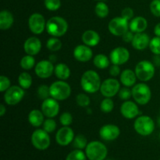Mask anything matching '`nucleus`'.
<instances>
[{
    "label": "nucleus",
    "instance_id": "f257e3e1",
    "mask_svg": "<svg viewBox=\"0 0 160 160\" xmlns=\"http://www.w3.org/2000/svg\"><path fill=\"white\" fill-rule=\"evenodd\" d=\"M101 84L99 75L95 70H87L81 76V86L87 93L92 94L97 92L100 90Z\"/></svg>",
    "mask_w": 160,
    "mask_h": 160
},
{
    "label": "nucleus",
    "instance_id": "f03ea898",
    "mask_svg": "<svg viewBox=\"0 0 160 160\" xmlns=\"http://www.w3.org/2000/svg\"><path fill=\"white\" fill-rule=\"evenodd\" d=\"M46 31L52 37L59 38L64 35L68 30L67 20L61 17H52L46 22Z\"/></svg>",
    "mask_w": 160,
    "mask_h": 160
},
{
    "label": "nucleus",
    "instance_id": "7ed1b4c3",
    "mask_svg": "<svg viewBox=\"0 0 160 160\" xmlns=\"http://www.w3.org/2000/svg\"><path fill=\"white\" fill-rule=\"evenodd\" d=\"M85 154L89 160H105L108 155V149L102 142L93 141L88 144Z\"/></svg>",
    "mask_w": 160,
    "mask_h": 160
},
{
    "label": "nucleus",
    "instance_id": "20e7f679",
    "mask_svg": "<svg viewBox=\"0 0 160 160\" xmlns=\"http://www.w3.org/2000/svg\"><path fill=\"white\" fill-rule=\"evenodd\" d=\"M50 96L57 101L67 99L71 95V88L64 81H57L50 85Z\"/></svg>",
    "mask_w": 160,
    "mask_h": 160
},
{
    "label": "nucleus",
    "instance_id": "39448f33",
    "mask_svg": "<svg viewBox=\"0 0 160 160\" xmlns=\"http://www.w3.org/2000/svg\"><path fill=\"white\" fill-rule=\"evenodd\" d=\"M132 97L136 103L138 105H146L149 102L152 98V92L150 88L145 83H139L133 86Z\"/></svg>",
    "mask_w": 160,
    "mask_h": 160
},
{
    "label": "nucleus",
    "instance_id": "423d86ee",
    "mask_svg": "<svg viewBox=\"0 0 160 160\" xmlns=\"http://www.w3.org/2000/svg\"><path fill=\"white\" fill-rule=\"evenodd\" d=\"M134 72L139 81L146 82L154 77L156 68L152 62L150 61L142 60L136 65Z\"/></svg>",
    "mask_w": 160,
    "mask_h": 160
},
{
    "label": "nucleus",
    "instance_id": "0eeeda50",
    "mask_svg": "<svg viewBox=\"0 0 160 160\" xmlns=\"http://www.w3.org/2000/svg\"><path fill=\"white\" fill-rule=\"evenodd\" d=\"M134 128L136 132L142 136H148L155 130V122L148 116H141L135 120Z\"/></svg>",
    "mask_w": 160,
    "mask_h": 160
},
{
    "label": "nucleus",
    "instance_id": "6e6552de",
    "mask_svg": "<svg viewBox=\"0 0 160 160\" xmlns=\"http://www.w3.org/2000/svg\"><path fill=\"white\" fill-rule=\"evenodd\" d=\"M31 143L33 146L38 150H46L51 144L48 133L44 129H37L33 132L31 135Z\"/></svg>",
    "mask_w": 160,
    "mask_h": 160
},
{
    "label": "nucleus",
    "instance_id": "1a4fd4ad",
    "mask_svg": "<svg viewBox=\"0 0 160 160\" xmlns=\"http://www.w3.org/2000/svg\"><path fill=\"white\" fill-rule=\"evenodd\" d=\"M109 32L115 36H122L129 29V20L122 17H114L108 24Z\"/></svg>",
    "mask_w": 160,
    "mask_h": 160
},
{
    "label": "nucleus",
    "instance_id": "9d476101",
    "mask_svg": "<svg viewBox=\"0 0 160 160\" xmlns=\"http://www.w3.org/2000/svg\"><path fill=\"white\" fill-rule=\"evenodd\" d=\"M24 95V89L20 86H11L5 92L4 101L9 106H15L23 99Z\"/></svg>",
    "mask_w": 160,
    "mask_h": 160
},
{
    "label": "nucleus",
    "instance_id": "9b49d317",
    "mask_svg": "<svg viewBox=\"0 0 160 160\" xmlns=\"http://www.w3.org/2000/svg\"><path fill=\"white\" fill-rule=\"evenodd\" d=\"M120 90V84L115 78H108L101 84L100 92L106 98H112L119 93Z\"/></svg>",
    "mask_w": 160,
    "mask_h": 160
},
{
    "label": "nucleus",
    "instance_id": "f8f14e48",
    "mask_svg": "<svg viewBox=\"0 0 160 160\" xmlns=\"http://www.w3.org/2000/svg\"><path fill=\"white\" fill-rule=\"evenodd\" d=\"M28 27L33 34H41L46 28L45 17L41 13H33L28 19Z\"/></svg>",
    "mask_w": 160,
    "mask_h": 160
},
{
    "label": "nucleus",
    "instance_id": "ddd939ff",
    "mask_svg": "<svg viewBox=\"0 0 160 160\" xmlns=\"http://www.w3.org/2000/svg\"><path fill=\"white\" fill-rule=\"evenodd\" d=\"M130 59V52L124 47H117L111 51L109 59L114 65H123Z\"/></svg>",
    "mask_w": 160,
    "mask_h": 160
},
{
    "label": "nucleus",
    "instance_id": "4468645a",
    "mask_svg": "<svg viewBox=\"0 0 160 160\" xmlns=\"http://www.w3.org/2000/svg\"><path fill=\"white\" fill-rule=\"evenodd\" d=\"M41 109L45 117L48 118H54L59 112V104L57 100L51 97L43 100Z\"/></svg>",
    "mask_w": 160,
    "mask_h": 160
},
{
    "label": "nucleus",
    "instance_id": "2eb2a0df",
    "mask_svg": "<svg viewBox=\"0 0 160 160\" xmlns=\"http://www.w3.org/2000/svg\"><path fill=\"white\" fill-rule=\"evenodd\" d=\"M74 132L70 126H63L58 130L56 134V141L61 146H67L72 143L74 139Z\"/></svg>",
    "mask_w": 160,
    "mask_h": 160
},
{
    "label": "nucleus",
    "instance_id": "dca6fc26",
    "mask_svg": "<svg viewBox=\"0 0 160 160\" xmlns=\"http://www.w3.org/2000/svg\"><path fill=\"white\" fill-rule=\"evenodd\" d=\"M55 67L50 60H41L34 67V72L38 78L46 79L54 73Z\"/></svg>",
    "mask_w": 160,
    "mask_h": 160
},
{
    "label": "nucleus",
    "instance_id": "f3484780",
    "mask_svg": "<svg viewBox=\"0 0 160 160\" xmlns=\"http://www.w3.org/2000/svg\"><path fill=\"white\" fill-rule=\"evenodd\" d=\"M120 130L119 127L114 124H106L102 127L99 130V136L102 140L106 142L114 141L119 138Z\"/></svg>",
    "mask_w": 160,
    "mask_h": 160
},
{
    "label": "nucleus",
    "instance_id": "a211bd4d",
    "mask_svg": "<svg viewBox=\"0 0 160 160\" xmlns=\"http://www.w3.org/2000/svg\"><path fill=\"white\" fill-rule=\"evenodd\" d=\"M73 57L81 62H88L93 57L92 48L86 45H79L73 49Z\"/></svg>",
    "mask_w": 160,
    "mask_h": 160
},
{
    "label": "nucleus",
    "instance_id": "6ab92c4d",
    "mask_svg": "<svg viewBox=\"0 0 160 160\" xmlns=\"http://www.w3.org/2000/svg\"><path fill=\"white\" fill-rule=\"evenodd\" d=\"M120 112L124 118L132 120L137 117L139 114L138 106L132 101H125L120 107Z\"/></svg>",
    "mask_w": 160,
    "mask_h": 160
},
{
    "label": "nucleus",
    "instance_id": "aec40b11",
    "mask_svg": "<svg viewBox=\"0 0 160 160\" xmlns=\"http://www.w3.org/2000/svg\"><path fill=\"white\" fill-rule=\"evenodd\" d=\"M42 48V42L37 37H31L25 41L23 44V49L28 55L35 56Z\"/></svg>",
    "mask_w": 160,
    "mask_h": 160
},
{
    "label": "nucleus",
    "instance_id": "412c9836",
    "mask_svg": "<svg viewBox=\"0 0 160 160\" xmlns=\"http://www.w3.org/2000/svg\"><path fill=\"white\" fill-rule=\"evenodd\" d=\"M150 41L151 40L149 38V36L145 33H137L134 34L131 44L134 49L142 51V50H145L148 46H149Z\"/></svg>",
    "mask_w": 160,
    "mask_h": 160
},
{
    "label": "nucleus",
    "instance_id": "4be33fe9",
    "mask_svg": "<svg viewBox=\"0 0 160 160\" xmlns=\"http://www.w3.org/2000/svg\"><path fill=\"white\" fill-rule=\"evenodd\" d=\"M148 27V21L145 17L142 16L134 17L129 21V29L134 34L142 33L146 30Z\"/></svg>",
    "mask_w": 160,
    "mask_h": 160
},
{
    "label": "nucleus",
    "instance_id": "5701e85b",
    "mask_svg": "<svg viewBox=\"0 0 160 160\" xmlns=\"http://www.w3.org/2000/svg\"><path fill=\"white\" fill-rule=\"evenodd\" d=\"M82 42L84 45L89 47H94L100 42V36L96 31L93 30H87L82 34Z\"/></svg>",
    "mask_w": 160,
    "mask_h": 160
},
{
    "label": "nucleus",
    "instance_id": "b1692460",
    "mask_svg": "<svg viewBox=\"0 0 160 160\" xmlns=\"http://www.w3.org/2000/svg\"><path fill=\"white\" fill-rule=\"evenodd\" d=\"M120 79L124 87L130 88L135 85L138 78L136 76L135 72L130 70V69H127V70L122 71V73H120Z\"/></svg>",
    "mask_w": 160,
    "mask_h": 160
},
{
    "label": "nucleus",
    "instance_id": "393cba45",
    "mask_svg": "<svg viewBox=\"0 0 160 160\" xmlns=\"http://www.w3.org/2000/svg\"><path fill=\"white\" fill-rule=\"evenodd\" d=\"M14 18L12 14L9 10H2L0 12V28L2 31L9 29L12 26Z\"/></svg>",
    "mask_w": 160,
    "mask_h": 160
},
{
    "label": "nucleus",
    "instance_id": "a878e982",
    "mask_svg": "<svg viewBox=\"0 0 160 160\" xmlns=\"http://www.w3.org/2000/svg\"><path fill=\"white\" fill-rule=\"evenodd\" d=\"M44 117L45 115L42 110L33 109L28 114V121L31 126L34 127V128H38V127L42 126L45 121Z\"/></svg>",
    "mask_w": 160,
    "mask_h": 160
},
{
    "label": "nucleus",
    "instance_id": "bb28decb",
    "mask_svg": "<svg viewBox=\"0 0 160 160\" xmlns=\"http://www.w3.org/2000/svg\"><path fill=\"white\" fill-rule=\"evenodd\" d=\"M54 73L58 79L61 81H65L70 77V69L67 64L58 63L55 67Z\"/></svg>",
    "mask_w": 160,
    "mask_h": 160
},
{
    "label": "nucleus",
    "instance_id": "cd10ccee",
    "mask_svg": "<svg viewBox=\"0 0 160 160\" xmlns=\"http://www.w3.org/2000/svg\"><path fill=\"white\" fill-rule=\"evenodd\" d=\"M109 58L104 54H98L94 57L93 63L97 68L100 69V70H104L109 67Z\"/></svg>",
    "mask_w": 160,
    "mask_h": 160
},
{
    "label": "nucleus",
    "instance_id": "c85d7f7f",
    "mask_svg": "<svg viewBox=\"0 0 160 160\" xmlns=\"http://www.w3.org/2000/svg\"><path fill=\"white\" fill-rule=\"evenodd\" d=\"M18 83L22 88H30L32 84V77L27 72H22L18 77Z\"/></svg>",
    "mask_w": 160,
    "mask_h": 160
},
{
    "label": "nucleus",
    "instance_id": "c756f323",
    "mask_svg": "<svg viewBox=\"0 0 160 160\" xmlns=\"http://www.w3.org/2000/svg\"><path fill=\"white\" fill-rule=\"evenodd\" d=\"M95 14L97 15V17H99V18H106L108 15H109V9L108 6L106 5V3H105L104 2L99 1L96 4L95 7Z\"/></svg>",
    "mask_w": 160,
    "mask_h": 160
},
{
    "label": "nucleus",
    "instance_id": "7c9ffc66",
    "mask_svg": "<svg viewBox=\"0 0 160 160\" xmlns=\"http://www.w3.org/2000/svg\"><path fill=\"white\" fill-rule=\"evenodd\" d=\"M35 65V59L33 57V56L27 55L24 56L20 60V67L22 69L25 70H31Z\"/></svg>",
    "mask_w": 160,
    "mask_h": 160
},
{
    "label": "nucleus",
    "instance_id": "2f4dec72",
    "mask_svg": "<svg viewBox=\"0 0 160 160\" xmlns=\"http://www.w3.org/2000/svg\"><path fill=\"white\" fill-rule=\"evenodd\" d=\"M88 140L86 137L83 134H78L75 136L74 139L73 141V145L76 149H85L88 145Z\"/></svg>",
    "mask_w": 160,
    "mask_h": 160
},
{
    "label": "nucleus",
    "instance_id": "473e14b6",
    "mask_svg": "<svg viewBox=\"0 0 160 160\" xmlns=\"http://www.w3.org/2000/svg\"><path fill=\"white\" fill-rule=\"evenodd\" d=\"M62 44L61 41L56 37L50 38L49 39H48L46 42L47 48L52 52L59 51L62 48Z\"/></svg>",
    "mask_w": 160,
    "mask_h": 160
},
{
    "label": "nucleus",
    "instance_id": "72a5a7b5",
    "mask_svg": "<svg viewBox=\"0 0 160 160\" xmlns=\"http://www.w3.org/2000/svg\"><path fill=\"white\" fill-rule=\"evenodd\" d=\"M85 152L81 149H75L70 152L66 157L65 160H87Z\"/></svg>",
    "mask_w": 160,
    "mask_h": 160
},
{
    "label": "nucleus",
    "instance_id": "f704fd0d",
    "mask_svg": "<svg viewBox=\"0 0 160 160\" xmlns=\"http://www.w3.org/2000/svg\"><path fill=\"white\" fill-rule=\"evenodd\" d=\"M114 108V102L110 98H106L102 101L100 109L105 113H109L112 111Z\"/></svg>",
    "mask_w": 160,
    "mask_h": 160
},
{
    "label": "nucleus",
    "instance_id": "c9c22d12",
    "mask_svg": "<svg viewBox=\"0 0 160 160\" xmlns=\"http://www.w3.org/2000/svg\"><path fill=\"white\" fill-rule=\"evenodd\" d=\"M149 49L155 55L159 56L160 55V37L156 36L151 39L149 43Z\"/></svg>",
    "mask_w": 160,
    "mask_h": 160
},
{
    "label": "nucleus",
    "instance_id": "e433bc0d",
    "mask_svg": "<svg viewBox=\"0 0 160 160\" xmlns=\"http://www.w3.org/2000/svg\"><path fill=\"white\" fill-rule=\"evenodd\" d=\"M76 102L81 107H88L91 102L90 98L84 93L78 94L76 97Z\"/></svg>",
    "mask_w": 160,
    "mask_h": 160
},
{
    "label": "nucleus",
    "instance_id": "4c0bfd02",
    "mask_svg": "<svg viewBox=\"0 0 160 160\" xmlns=\"http://www.w3.org/2000/svg\"><path fill=\"white\" fill-rule=\"evenodd\" d=\"M37 94L38 96L39 97V98L42 100H45L46 98H49L50 96V89L48 86H47L46 84H42L38 87L37 90Z\"/></svg>",
    "mask_w": 160,
    "mask_h": 160
},
{
    "label": "nucleus",
    "instance_id": "58836bf2",
    "mask_svg": "<svg viewBox=\"0 0 160 160\" xmlns=\"http://www.w3.org/2000/svg\"><path fill=\"white\" fill-rule=\"evenodd\" d=\"M43 129L45 130L46 132L52 133L53 131H55V130L56 129V122L53 120L52 118H48L44 121L43 123Z\"/></svg>",
    "mask_w": 160,
    "mask_h": 160
},
{
    "label": "nucleus",
    "instance_id": "ea45409f",
    "mask_svg": "<svg viewBox=\"0 0 160 160\" xmlns=\"http://www.w3.org/2000/svg\"><path fill=\"white\" fill-rule=\"evenodd\" d=\"M45 8L49 11H56L60 8V0H45L44 1Z\"/></svg>",
    "mask_w": 160,
    "mask_h": 160
},
{
    "label": "nucleus",
    "instance_id": "a19ab883",
    "mask_svg": "<svg viewBox=\"0 0 160 160\" xmlns=\"http://www.w3.org/2000/svg\"><path fill=\"white\" fill-rule=\"evenodd\" d=\"M59 122L62 126L67 127L71 125L73 123V117H72L71 113L68 112H62L59 117Z\"/></svg>",
    "mask_w": 160,
    "mask_h": 160
},
{
    "label": "nucleus",
    "instance_id": "79ce46f5",
    "mask_svg": "<svg viewBox=\"0 0 160 160\" xmlns=\"http://www.w3.org/2000/svg\"><path fill=\"white\" fill-rule=\"evenodd\" d=\"M150 11L156 17H160V0H152L150 3Z\"/></svg>",
    "mask_w": 160,
    "mask_h": 160
},
{
    "label": "nucleus",
    "instance_id": "37998d69",
    "mask_svg": "<svg viewBox=\"0 0 160 160\" xmlns=\"http://www.w3.org/2000/svg\"><path fill=\"white\" fill-rule=\"evenodd\" d=\"M10 81L7 77L2 75L0 77V92H4L11 87Z\"/></svg>",
    "mask_w": 160,
    "mask_h": 160
},
{
    "label": "nucleus",
    "instance_id": "c03bdc74",
    "mask_svg": "<svg viewBox=\"0 0 160 160\" xmlns=\"http://www.w3.org/2000/svg\"><path fill=\"white\" fill-rule=\"evenodd\" d=\"M131 96H132V91L130 90L128 87H124L123 88H120V92H119V97L122 100L128 101Z\"/></svg>",
    "mask_w": 160,
    "mask_h": 160
},
{
    "label": "nucleus",
    "instance_id": "a18cd8bd",
    "mask_svg": "<svg viewBox=\"0 0 160 160\" xmlns=\"http://www.w3.org/2000/svg\"><path fill=\"white\" fill-rule=\"evenodd\" d=\"M121 17L130 21V20L134 18V11L131 8H124L121 12Z\"/></svg>",
    "mask_w": 160,
    "mask_h": 160
},
{
    "label": "nucleus",
    "instance_id": "49530a36",
    "mask_svg": "<svg viewBox=\"0 0 160 160\" xmlns=\"http://www.w3.org/2000/svg\"><path fill=\"white\" fill-rule=\"evenodd\" d=\"M134 33L131 31H128L125 34H123L121 36L122 38H123V42H127V43H129V42H132L133 38H134Z\"/></svg>",
    "mask_w": 160,
    "mask_h": 160
},
{
    "label": "nucleus",
    "instance_id": "de8ad7c7",
    "mask_svg": "<svg viewBox=\"0 0 160 160\" xmlns=\"http://www.w3.org/2000/svg\"><path fill=\"white\" fill-rule=\"evenodd\" d=\"M109 73L112 77H117L119 75H120L121 73H120V69L119 67V66L112 64V67L109 68Z\"/></svg>",
    "mask_w": 160,
    "mask_h": 160
},
{
    "label": "nucleus",
    "instance_id": "09e8293b",
    "mask_svg": "<svg viewBox=\"0 0 160 160\" xmlns=\"http://www.w3.org/2000/svg\"><path fill=\"white\" fill-rule=\"evenodd\" d=\"M154 34L155 35L157 36V37H160V23H157V24L155 26Z\"/></svg>",
    "mask_w": 160,
    "mask_h": 160
},
{
    "label": "nucleus",
    "instance_id": "8fccbe9b",
    "mask_svg": "<svg viewBox=\"0 0 160 160\" xmlns=\"http://www.w3.org/2000/svg\"><path fill=\"white\" fill-rule=\"evenodd\" d=\"M6 112V108L3 104L0 105V116L3 117Z\"/></svg>",
    "mask_w": 160,
    "mask_h": 160
},
{
    "label": "nucleus",
    "instance_id": "3c124183",
    "mask_svg": "<svg viewBox=\"0 0 160 160\" xmlns=\"http://www.w3.org/2000/svg\"><path fill=\"white\" fill-rule=\"evenodd\" d=\"M158 123H159V126L160 127V118H159V120H158Z\"/></svg>",
    "mask_w": 160,
    "mask_h": 160
},
{
    "label": "nucleus",
    "instance_id": "603ef678",
    "mask_svg": "<svg viewBox=\"0 0 160 160\" xmlns=\"http://www.w3.org/2000/svg\"><path fill=\"white\" fill-rule=\"evenodd\" d=\"M159 141H160V132H159Z\"/></svg>",
    "mask_w": 160,
    "mask_h": 160
},
{
    "label": "nucleus",
    "instance_id": "864d4df0",
    "mask_svg": "<svg viewBox=\"0 0 160 160\" xmlns=\"http://www.w3.org/2000/svg\"><path fill=\"white\" fill-rule=\"evenodd\" d=\"M96 1H98V2H99V1H102V0H96Z\"/></svg>",
    "mask_w": 160,
    "mask_h": 160
},
{
    "label": "nucleus",
    "instance_id": "5fc2aeb1",
    "mask_svg": "<svg viewBox=\"0 0 160 160\" xmlns=\"http://www.w3.org/2000/svg\"><path fill=\"white\" fill-rule=\"evenodd\" d=\"M107 160H112V159H107Z\"/></svg>",
    "mask_w": 160,
    "mask_h": 160
},
{
    "label": "nucleus",
    "instance_id": "6e6d98bb",
    "mask_svg": "<svg viewBox=\"0 0 160 160\" xmlns=\"http://www.w3.org/2000/svg\"><path fill=\"white\" fill-rule=\"evenodd\" d=\"M159 160H160V159H159Z\"/></svg>",
    "mask_w": 160,
    "mask_h": 160
}]
</instances>
